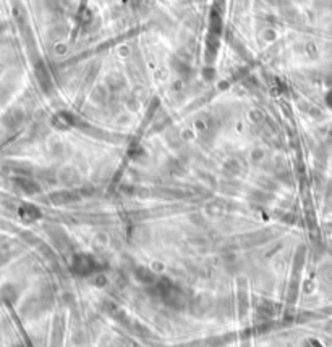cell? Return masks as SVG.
<instances>
[{
  "label": "cell",
  "instance_id": "cell-3",
  "mask_svg": "<svg viewBox=\"0 0 332 347\" xmlns=\"http://www.w3.org/2000/svg\"><path fill=\"white\" fill-rule=\"evenodd\" d=\"M16 184H18L24 192H36L38 191V186L29 180H16Z\"/></svg>",
  "mask_w": 332,
  "mask_h": 347
},
{
  "label": "cell",
  "instance_id": "cell-4",
  "mask_svg": "<svg viewBox=\"0 0 332 347\" xmlns=\"http://www.w3.org/2000/svg\"><path fill=\"white\" fill-rule=\"evenodd\" d=\"M73 197H75V195L68 194V192H58V194L52 195V200H54L55 203H65V202H70Z\"/></svg>",
  "mask_w": 332,
  "mask_h": 347
},
{
  "label": "cell",
  "instance_id": "cell-1",
  "mask_svg": "<svg viewBox=\"0 0 332 347\" xmlns=\"http://www.w3.org/2000/svg\"><path fill=\"white\" fill-rule=\"evenodd\" d=\"M73 270H75V273L81 274V276H86V274H93L94 271H98L99 266L91 255L80 254V255H76L73 260Z\"/></svg>",
  "mask_w": 332,
  "mask_h": 347
},
{
  "label": "cell",
  "instance_id": "cell-2",
  "mask_svg": "<svg viewBox=\"0 0 332 347\" xmlns=\"http://www.w3.org/2000/svg\"><path fill=\"white\" fill-rule=\"evenodd\" d=\"M39 215H41L39 210L36 207H33V205H24L21 209V217L24 220H36V218H39Z\"/></svg>",
  "mask_w": 332,
  "mask_h": 347
},
{
  "label": "cell",
  "instance_id": "cell-5",
  "mask_svg": "<svg viewBox=\"0 0 332 347\" xmlns=\"http://www.w3.org/2000/svg\"><path fill=\"white\" fill-rule=\"evenodd\" d=\"M136 274H138V278L141 280V281H144V283H153L154 281L153 273L149 270H146V268H139L136 271Z\"/></svg>",
  "mask_w": 332,
  "mask_h": 347
}]
</instances>
